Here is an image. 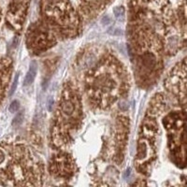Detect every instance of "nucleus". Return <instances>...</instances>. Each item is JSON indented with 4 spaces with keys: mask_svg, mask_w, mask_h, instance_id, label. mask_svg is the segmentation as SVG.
Returning <instances> with one entry per match:
<instances>
[{
    "mask_svg": "<svg viewBox=\"0 0 187 187\" xmlns=\"http://www.w3.org/2000/svg\"><path fill=\"white\" fill-rule=\"evenodd\" d=\"M113 14L115 18L119 19L120 17H123L124 15V9L123 7H115L113 9Z\"/></svg>",
    "mask_w": 187,
    "mask_h": 187,
    "instance_id": "ddd939ff",
    "label": "nucleus"
},
{
    "mask_svg": "<svg viewBox=\"0 0 187 187\" xmlns=\"http://www.w3.org/2000/svg\"><path fill=\"white\" fill-rule=\"evenodd\" d=\"M18 79H19V75H17L16 77H15V80H14V82L12 83V86H11V93H9V95H12L13 93L15 92V90H16L17 85H18Z\"/></svg>",
    "mask_w": 187,
    "mask_h": 187,
    "instance_id": "dca6fc26",
    "label": "nucleus"
},
{
    "mask_svg": "<svg viewBox=\"0 0 187 187\" xmlns=\"http://www.w3.org/2000/svg\"><path fill=\"white\" fill-rule=\"evenodd\" d=\"M30 0H8L7 22L13 30L20 31L26 17Z\"/></svg>",
    "mask_w": 187,
    "mask_h": 187,
    "instance_id": "6e6552de",
    "label": "nucleus"
},
{
    "mask_svg": "<svg viewBox=\"0 0 187 187\" xmlns=\"http://www.w3.org/2000/svg\"><path fill=\"white\" fill-rule=\"evenodd\" d=\"M164 36L166 28L161 5L149 11L144 8V0H133L128 23V52L141 87L153 86L160 76Z\"/></svg>",
    "mask_w": 187,
    "mask_h": 187,
    "instance_id": "f257e3e1",
    "label": "nucleus"
},
{
    "mask_svg": "<svg viewBox=\"0 0 187 187\" xmlns=\"http://www.w3.org/2000/svg\"><path fill=\"white\" fill-rule=\"evenodd\" d=\"M23 112H20L16 116L14 117L13 120V123L12 124L15 126H18L23 123Z\"/></svg>",
    "mask_w": 187,
    "mask_h": 187,
    "instance_id": "f8f14e48",
    "label": "nucleus"
},
{
    "mask_svg": "<svg viewBox=\"0 0 187 187\" xmlns=\"http://www.w3.org/2000/svg\"><path fill=\"white\" fill-rule=\"evenodd\" d=\"M164 125L168 131L171 159L180 168H187V112L180 110L169 113Z\"/></svg>",
    "mask_w": 187,
    "mask_h": 187,
    "instance_id": "39448f33",
    "label": "nucleus"
},
{
    "mask_svg": "<svg viewBox=\"0 0 187 187\" xmlns=\"http://www.w3.org/2000/svg\"><path fill=\"white\" fill-rule=\"evenodd\" d=\"M82 106L78 88L71 82L65 84L52 126V142L56 148L69 144L82 124Z\"/></svg>",
    "mask_w": 187,
    "mask_h": 187,
    "instance_id": "20e7f679",
    "label": "nucleus"
},
{
    "mask_svg": "<svg viewBox=\"0 0 187 187\" xmlns=\"http://www.w3.org/2000/svg\"><path fill=\"white\" fill-rule=\"evenodd\" d=\"M101 23H102L103 24H109L110 23H112V19H110L108 15H106V16H104L102 18V20H101Z\"/></svg>",
    "mask_w": 187,
    "mask_h": 187,
    "instance_id": "f3484780",
    "label": "nucleus"
},
{
    "mask_svg": "<svg viewBox=\"0 0 187 187\" xmlns=\"http://www.w3.org/2000/svg\"><path fill=\"white\" fill-rule=\"evenodd\" d=\"M0 20H1V9H0Z\"/></svg>",
    "mask_w": 187,
    "mask_h": 187,
    "instance_id": "a211bd4d",
    "label": "nucleus"
},
{
    "mask_svg": "<svg viewBox=\"0 0 187 187\" xmlns=\"http://www.w3.org/2000/svg\"><path fill=\"white\" fill-rule=\"evenodd\" d=\"M50 171L53 176L69 179L75 173V163L68 154L60 153L50 164Z\"/></svg>",
    "mask_w": 187,
    "mask_h": 187,
    "instance_id": "1a4fd4ad",
    "label": "nucleus"
},
{
    "mask_svg": "<svg viewBox=\"0 0 187 187\" xmlns=\"http://www.w3.org/2000/svg\"><path fill=\"white\" fill-rule=\"evenodd\" d=\"M85 92L91 106L106 109L122 98L130 87L123 64L112 54L105 55L85 76Z\"/></svg>",
    "mask_w": 187,
    "mask_h": 187,
    "instance_id": "f03ea898",
    "label": "nucleus"
},
{
    "mask_svg": "<svg viewBox=\"0 0 187 187\" xmlns=\"http://www.w3.org/2000/svg\"><path fill=\"white\" fill-rule=\"evenodd\" d=\"M12 72V61L9 57H3L0 59V105L5 97L9 82L11 80Z\"/></svg>",
    "mask_w": 187,
    "mask_h": 187,
    "instance_id": "9d476101",
    "label": "nucleus"
},
{
    "mask_svg": "<svg viewBox=\"0 0 187 187\" xmlns=\"http://www.w3.org/2000/svg\"><path fill=\"white\" fill-rule=\"evenodd\" d=\"M43 164L26 145L15 140L0 144V186L39 185Z\"/></svg>",
    "mask_w": 187,
    "mask_h": 187,
    "instance_id": "7ed1b4c3",
    "label": "nucleus"
},
{
    "mask_svg": "<svg viewBox=\"0 0 187 187\" xmlns=\"http://www.w3.org/2000/svg\"><path fill=\"white\" fill-rule=\"evenodd\" d=\"M19 108H20L19 101L18 100H14V101H12V102L11 103V105H9V112L14 113V112H16L17 110L19 109Z\"/></svg>",
    "mask_w": 187,
    "mask_h": 187,
    "instance_id": "4468645a",
    "label": "nucleus"
},
{
    "mask_svg": "<svg viewBox=\"0 0 187 187\" xmlns=\"http://www.w3.org/2000/svg\"><path fill=\"white\" fill-rule=\"evenodd\" d=\"M37 70H38V65H37L36 62H32L31 64H30L29 69H28L26 75H25V78L23 80L24 86H28V85L32 84L35 78H36Z\"/></svg>",
    "mask_w": 187,
    "mask_h": 187,
    "instance_id": "9b49d317",
    "label": "nucleus"
},
{
    "mask_svg": "<svg viewBox=\"0 0 187 187\" xmlns=\"http://www.w3.org/2000/svg\"><path fill=\"white\" fill-rule=\"evenodd\" d=\"M165 87L181 106L187 109V57L171 70Z\"/></svg>",
    "mask_w": 187,
    "mask_h": 187,
    "instance_id": "0eeeda50",
    "label": "nucleus"
},
{
    "mask_svg": "<svg viewBox=\"0 0 187 187\" xmlns=\"http://www.w3.org/2000/svg\"><path fill=\"white\" fill-rule=\"evenodd\" d=\"M108 33L112 36H121L123 34V31L120 28L117 27H112L108 30Z\"/></svg>",
    "mask_w": 187,
    "mask_h": 187,
    "instance_id": "2eb2a0df",
    "label": "nucleus"
},
{
    "mask_svg": "<svg viewBox=\"0 0 187 187\" xmlns=\"http://www.w3.org/2000/svg\"><path fill=\"white\" fill-rule=\"evenodd\" d=\"M56 42V34L44 21L34 23L28 28L26 45L33 53L38 54L47 50Z\"/></svg>",
    "mask_w": 187,
    "mask_h": 187,
    "instance_id": "423d86ee",
    "label": "nucleus"
}]
</instances>
